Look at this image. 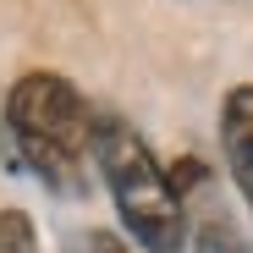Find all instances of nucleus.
<instances>
[{
  "label": "nucleus",
  "instance_id": "obj_1",
  "mask_svg": "<svg viewBox=\"0 0 253 253\" xmlns=\"http://www.w3.org/2000/svg\"><path fill=\"white\" fill-rule=\"evenodd\" d=\"M94 165L110 187V204H116L126 237L143 253H182L187 248V204L132 121L94 110Z\"/></svg>",
  "mask_w": 253,
  "mask_h": 253
},
{
  "label": "nucleus",
  "instance_id": "obj_2",
  "mask_svg": "<svg viewBox=\"0 0 253 253\" xmlns=\"http://www.w3.org/2000/svg\"><path fill=\"white\" fill-rule=\"evenodd\" d=\"M6 126L22 165L61 193H77L94 165V105L66 77L28 72L6 94Z\"/></svg>",
  "mask_w": 253,
  "mask_h": 253
},
{
  "label": "nucleus",
  "instance_id": "obj_3",
  "mask_svg": "<svg viewBox=\"0 0 253 253\" xmlns=\"http://www.w3.org/2000/svg\"><path fill=\"white\" fill-rule=\"evenodd\" d=\"M220 149H226V165H231L237 193L253 209V83L231 88L226 105H220Z\"/></svg>",
  "mask_w": 253,
  "mask_h": 253
},
{
  "label": "nucleus",
  "instance_id": "obj_4",
  "mask_svg": "<svg viewBox=\"0 0 253 253\" xmlns=\"http://www.w3.org/2000/svg\"><path fill=\"white\" fill-rule=\"evenodd\" d=\"M0 253H39V226L22 209H0Z\"/></svg>",
  "mask_w": 253,
  "mask_h": 253
},
{
  "label": "nucleus",
  "instance_id": "obj_5",
  "mask_svg": "<svg viewBox=\"0 0 253 253\" xmlns=\"http://www.w3.org/2000/svg\"><path fill=\"white\" fill-rule=\"evenodd\" d=\"M193 253H253L231 226H204L198 237H193Z\"/></svg>",
  "mask_w": 253,
  "mask_h": 253
},
{
  "label": "nucleus",
  "instance_id": "obj_6",
  "mask_svg": "<svg viewBox=\"0 0 253 253\" xmlns=\"http://www.w3.org/2000/svg\"><path fill=\"white\" fill-rule=\"evenodd\" d=\"M66 253H132L121 237H110V231H77L72 242H66Z\"/></svg>",
  "mask_w": 253,
  "mask_h": 253
}]
</instances>
